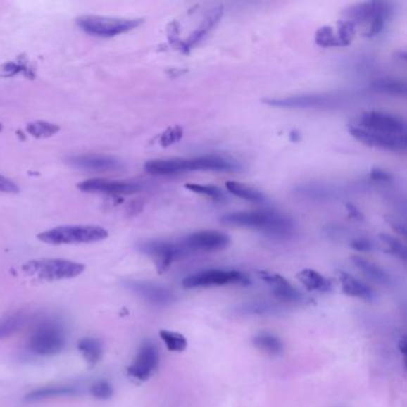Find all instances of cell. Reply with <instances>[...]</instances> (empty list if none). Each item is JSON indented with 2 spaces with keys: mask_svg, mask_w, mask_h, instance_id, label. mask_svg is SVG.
<instances>
[{
  "mask_svg": "<svg viewBox=\"0 0 407 407\" xmlns=\"http://www.w3.org/2000/svg\"><path fill=\"white\" fill-rule=\"evenodd\" d=\"M142 20L110 18V17L84 16L78 20L79 27L89 35L97 37H114L130 32L142 25Z\"/></svg>",
  "mask_w": 407,
  "mask_h": 407,
  "instance_id": "52a82bcc",
  "label": "cell"
},
{
  "mask_svg": "<svg viewBox=\"0 0 407 407\" xmlns=\"http://www.w3.org/2000/svg\"><path fill=\"white\" fill-rule=\"evenodd\" d=\"M357 127L391 135H405L406 132V122L403 118L376 110L361 115Z\"/></svg>",
  "mask_w": 407,
  "mask_h": 407,
  "instance_id": "8fae6325",
  "label": "cell"
},
{
  "mask_svg": "<svg viewBox=\"0 0 407 407\" xmlns=\"http://www.w3.org/2000/svg\"><path fill=\"white\" fill-rule=\"evenodd\" d=\"M22 269L27 276L44 281H60L78 277L85 270V265L67 259L44 258L29 261Z\"/></svg>",
  "mask_w": 407,
  "mask_h": 407,
  "instance_id": "277c9868",
  "label": "cell"
},
{
  "mask_svg": "<svg viewBox=\"0 0 407 407\" xmlns=\"http://www.w3.org/2000/svg\"><path fill=\"white\" fill-rule=\"evenodd\" d=\"M73 387H66V386H59V387H44L39 388L29 393L27 396V400H41L47 399V398H54V396H72L75 394Z\"/></svg>",
  "mask_w": 407,
  "mask_h": 407,
  "instance_id": "4316f807",
  "label": "cell"
},
{
  "mask_svg": "<svg viewBox=\"0 0 407 407\" xmlns=\"http://www.w3.org/2000/svg\"><path fill=\"white\" fill-rule=\"evenodd\" d=\"M299 281L311 292H329L332 289V283L329 278L312 269H305L298 274Z\"/></svg>",
  "mask_w": 407,
  "mask_h": 407,
  "instance_id": "7402d4cb",
  "label": "cell"
},
{
  "mask_svg": "<svg viewBox=\"0 0 407 407\" xmlns=\"http://www.w3.org/2000/svg\"><path fill=\"white\" fill-rule=\"evenodd\" d=\"M230 237L219 231H200L194 232L188 237H185L184 240H182V244L189 252L192 251H206V252H213V251H220L226 249L230 245Z\"/></svg>",
  "mask_w": 407,
  "mask_h": 407,
  "instance_id": "4fadbf2b",
  "label": "cell"
},
{
  "mask_svg": "<svg viewBox=\"0 0 407 407\" xmlns=\"http://www.w3.org/2000/svg\"><path fill=\"white\" fill-rule=\"evenodd\" d=\"M351 259H353V263L357 269H358L365 277L372 280V281H374L375 283L382 284V286L391 284V276H389L387 271L384 270V268H381L380 265H377V264L370 262V261L362 258V257H357V256H353Z\"/></svg>",
  "mask_w": 407,
  "mask_h": 407,
  "instance_id": "44dd1931",
  "label": "cell"
},
{
  "mask_svg": "<svg viewBox=\"0 0 407 407\" xmlns=\"http://www.w3.org/2000/svg\"><path fill=\"white\" fill-rule=\"evenodd\" d=\"M259 277L270 287L274 292L276 298L282 300V301L290 302V303H298V305H305L310 303V299L305 296L303 294L300 293L295 287L290 284L287 278L283 277L281 275L270 271H259Z\"/></svg>",
  "mask_w": 407,
  "mask_h": 407,
  "instance_id": "5bb4252c",
  "label": "cell"
},
{
  "mask_svg": "<svg viewBox=\"0 0 407 407\" xmlns=\"http://www.w3.org/2000/svg\"><path fill=\"white\" fill-rule=\"evenodd\" d=\"M140 250L149 257H152L159 273L168 270V266L173 264V261L182 258L183 256L189 253V251L185 249L182 242L173 243L166 240H149L140 244Z\"/></svg>",
  "mask_w": 407,
  "mask_h": 407,
  "instance_id": "9c48e42d",
  "label": "cell"
},
{
  "mask_svg": "<svg viewBox=\"0 0 407 407\" xmlns=\"http://www.w3.org/2000/svg\"><path fill=\"white\" fill-rule=\"evenodd\" d=\"M370 180L377 183H389L392 182V175L382 168H374L370 171Z\"/></svg>",
  "mask_w": 407,
  "mask_h": 407,
  "instance_id": "ab89813d",
  "label": "cell"
},
{
  "mask_svg": "<svg viewBox=\"0 0 407 407\" xmlns=\"http://www.w3.org/2000/svg\"><path fill=\"white\" fill-rule=\"evenodd\" d=\"M392 5L387 1H365L355 4L345 11V20L355 25H364L363 35L374 37L384 30L388 18L391 17Z\"/></svg>",
  "mask_w": 407,
  "mask_h": 407,
  "instance_id": "7a4b0ae2",
  "label": "cell"
},
{
  "mask_svg": "<svg viewBox=\"0 0 407 407\" xmlns=\"http://www.w3.org/2000/svg\"><path fill=\"white\" fill-rule=\"evenodd\" d=\"M346 211H348V214L351 219L355 220H362L363 219V215L362 213L358 211V208L355 207L353 204H346Z\"/></svg>",
  "mask_w": 407,
  "mask_h": 407,
  "instance_id": "b9f144b4",
  "label": "cell"
},
{
  "mask_svg": "<svg viewBox=\"0 0 407 407\" xmlns=\"http://www.w3.org/2000/svg\"><path fill=\"white\" fill-rule=\"evenodd\" d=\"M299 192H300L302 196L317 200V199H325L326 196L329 195L330 190L329 189H326L325 187H323V185L307 184L301 187Z\"/></svg>",
  "mask_w": 407,
  "mask_h": 407,
  "instance_id": "d590c367",
  "label": "cell"
},
{
  "mask_svg": "<svg viewBox=\"0 0 407 407\" xmlns=\"http://www.w3.org/2000/svg\"><path fill=\"white\" fill-rule=\"evenodd\" d=\"M128 288L137 294L140 298L153 305L165 306L171 303L175 300L171 290L156 283L145 282V281H132L128 283Z\"/></svg>",
  "mask_w": 407,
  "mask_h": 407,
  "instance_id": "2e32d148",
  "label": "cell"
},
{
  "mask_svg": "<svg viewBox=\"0 0 407 407\" xmlns=\"http://www.w3.org/2000/svg\"><path fill=\"white\" fill-rule=\"evenodd\" d=\"M78 188L85 192H101V194H109V195H132V194L140 192L142 185L137 182L96 178V180H84L78 185Z\"/></svg>",
  "mask_w": 407,
  "mask_h": 407,
  "instance_id": "9a60e30c",
  "label": "cell"
},
{
  "mask_svg": "<svg viewBox=\"0 0 407 407\" xmlns=\"http://www.w3.org/2000/svg\"><path fill=\"white\" fill-rule=\"evenodd\" d=\"M0 192H5V194H17V192H20V188H18L16 183L12 182L10 178L0 175Z\"/></svg>",
  "mask_w": 407,
  "mask_h": 407,
  "instance_id": "f35d334b",
  "label": "cell"
},
{
  "mask_svg": "<svg viewBox=\"0 0 407 407\" xmlns=\"http://www.w3.org/2000/svg\"><path fill=\"white\" fill-rule=\"evenodd\" d=\"M70 164L75 168L90 171H111L121 168V163L118 159L102 154H85L72 157L70 158Z\"/></svg>",
  "mask_w": 407,
  "mask_h": 407,
  "instance_id": "ac0fdd59",
  "label": "cell"
},
{
  "mask_svg": "<svg viewBox=\"0 0 407 407\" xmlns=\"http://www.w3.org/2000/svg\"><path fill=\"white\" fill-rule=\"evenodd\" d=\"M349 133L355 137L357 142L372 149L392 151V152H405L406 151V137L405 135H391L379 133L372 130H364L357 125H350Z\"/></svg>",
  "mask_w": 407,
  "mask_h": 407,
  "instance_id": "30bf717a",
  "label": "cell"
},
{
  "mask_svg": "<svg viewBox=\"0 0 407 407\" xmlns=\"http://www.w3.org/2000/svg\"><path fill=\"white\" fill-rule=\"evenodd\" d=\"M27 132L35 137H48L54 135L59 132L60 128L54 123H48V122L39 121L34 122L27 125Z\"/></svg>",
  "mask_w": 407,
  "mask_h": 407,
  "instance_id": "d6a6232c",
  "label": "cell"
},
{
  "mask_svg": "<svg viewBox=\"0 0 407 407\" xmlns=\"http://www.w3.org/2000/svg\"><path fill=\"white\" fill-rule=\"evenodd\" d=\"M400 350H401V353H405V349H406V342H405V338L401 339V343L399 344Z\"/></svg>",
  "mask_w": 407,
  "mask_h": 407,
  "instance_id": "7bdbcfd3",
  "label": "cell"
},
{
  "mask_svg": "<svg viewBox=\"0 0 407 407\" xmlns=\"http://www.w3.org/2000/svg\"><path fill=\"white\" fill-rule=\"evenodd\" d=\"M334 32L338 41V47H346L353 42V37L356 35V25L348 20H338Z\"/></svg>",
  "mask_w": 407,
  "mask_h": 407,
  "instance_id": "83f0119b",
  "label": "cell"
},
{
  "mask_svg": "<svg viewBox=\"0 0 407 407\" xmlns=\"http://www.w3.org/2000/svg\"><path fill=\"white\" fill-rule=\"evenodd\" d=\"M25 317L22 313L10 314L0 319V339L16 333L24 325Z\"/></svg>",
  "mask_w": 407,
  "mask_h": 407,
  "instance_id": "f1b7e54d",
  "label": "cell"
},
{
  "mask_svg": "<svg viewBox=\"0 0 407 407\" xmlns=\"http://www.w3.org/2000/svg\"><path fill=\"white\" fill-rule=\"evenodd\" d=\"M338 277L341 282L342 290L349 296L362 299L365 301H372L374 299V292L372 288L358 281L356 277H353V275L348 274L345 271H339Z\"/></svg>",
  "mask_w": 407,
  "mask_h": 407,
  "instance_id": "d6986e66",
  "label": "cell"
},
{
  "mask_svg": "<svg viewBox=\"0 0 407 407\" xmlns=\"http://www.w3.org/2000/svg\"><path fill=\"white\" fill-rule=\"evenodd\" d=\"M379 238H380L382 246L387 253L396 256V258L401 259L403 262L406 261V247L401 242L388 234H380Z\"/></svg>",
  "mask_w": 407,
  "mask_h": 407,
  "instance_id": "4dcf8cb0",
  "label": "cell"
},
{
  "mask_svg": "<svg viewBox=\"0 0 407 407\" xmlns=\"http://www.w3.org/2000/svg\"><path fill=\"white\" fill-rule=\"evenodd\" d=\"M183 135H184L183 128L180 127V125H173V127H170L168 130H165L164 133L161 134L159 142H161V146L168 147V146L175 145L177 142H180Z\"/></svg>",
  "mask_w": 407,
  "mask_h": 407,
  "instance_id": "e575fe53",
  "label": "cell"
},
{
  "mask_svg": "<svg viewBox=\"0 0 407 407\" xmlns=\"http://www.w3.org/2000/svg\"><path fill=\"white\" fill-rule=\"evenodd\" d=\"M223 15V5H215L214 8H211L208 11L207 15L204 17L202 22H201L199 27L192 32V35L189 36L188 39H185L184 42L182 44V49L183 51H190L195 47L196 44H200L201 41L206 37V36L212 32L216 24L219 23L221 17Z\"/></svg>",
  "mask_w": 407,
  "mask_h": 407,
  "instance_id": "e0dca14e",
  "label": "cell"
},
{
  "mask_svg": "<svg viewBox=\"0 0 407 407\" xmlns=\"http://www.w3.org/2000/svg\"><path fill=\"white\" fill-rule=\"evenodd\" d=\"M226 188H227L228 192H231L232 195L237 196L242 200L252 202V204H262L265 200L264 194H262L257 189L252 188L250 185L240 183V182H234V180L227 182Z\"/></svg>",
  "mask_w": 407,
  "mask_h": 407,
  "instance_id": "603a6c76",
  "label": "cell"
},
{
  "mask_svg": "<svg viewBox=\"0 0 407 407\" xmlns=\"http://www.w3.org/2000/svg\"><path fill=\"white\" fill-rule=\"evenodd\" d=\"M372 90L380 94H392V96H406V84L401 80L393 78L377 79L372 84Z\"/></svg>",
  "mask_w": 407,
  "mask_h": 407,
  "instance_id": "cb8c5ba5",
  "label": "cell"
},
{
  "mask_svg": "<svg viewBox=\"0 0 407 407\" xmlns=\"http://www.w3.org/2000/svg\"><path fill=\"white\" fill-rule=\"evenodd\" d=\"M314 39H315V44L320 47H338L336 32H334V27L331 25L319 27Z\"/></svg>",
  "mask_w": 407,
  "mask_h": 407,
  "instance_id": "1f68e13d",
  "label": "cell"
},
{
  "mask_svg": "<svg viewBox=\"0 0 407 407\" xmlns=\"http://www.w3.org/2000/svg\"><path fill=\"white\" fill-rule=\"evenodd\" d=\"M351 247L353 250L360 251V252H369L372 250L374 244L367 238H357L351 242Z\"/></svg>",
  "mask_w": 407,
  "mask_h": 407,
  "instance_id": "60d3db41",
  "label": "cell"
},
{
  "mask_svg": "<svg viewBox=\"0 0 407 407\" xmlns=\"http://www.w3.org/2000/svg\"><path fill=\"white\" fill-rule=\"evenodd\" d=\"M145 171L153 176H175L184 173L183 158L149 161L145 164Z\"/></svg>",
  "mask_w": 407,
  "mask_h": 407,
  "instance_id": "ffe728a7",
  "label": "cell"
},
{
  "mask_svg": "<svg viewBox=\"0 0 407 407\" xmlns=\"http://www.w3.org/2000/svg\"><path fill=\"white\" fill-rule=\"evenodd\" d=\"M263 103L280 109H338L346 103L342 94H295L289 97L266 98Z\"/></svg>",
  "mask_w": 407,
  "mask_h": 407,
  "instance_id": "5b68a950",
  "label": "cell"
},
{
  "mask_svg": "<svg viewBox=\"0 0 407 407\" xmlns=\"http://www.w3.org/2000/svg\"><path fill=\"white\" fill-rule=\"evenodd\" d=\"M65 345V333L61 326L54 321H42L36 326L29 338L27 346L30 351L39 356H51L60 353Z\"/></svg>",
  "mask_w": 407,
  "mask_h": 407,
  "instance_id": "8992f818",
  "label": "cell"
},
{
  "mask_svg": "<svg viewBox=\"0 0 407 407\" xmlns=\"http://www.w3.org/2000/svg\"><path fill=\"white\" fill-rule=\"evenodd\" d=\"M223 223L237 227L255 228L276 238H287L293 233V223L274 211H250L223 216Z\"/></svg>",
  "mask_w": 407,
  "mask_h": 407,
  "instance_id": "6da1fadb",
  "label": "cell"
},
{
  "mask_svg": "<svg viewBox=\"0 0 407 407\" xmlns=\"http://www.w3.org/2000/svg\"><path fill=\"white\" fill-rule=\"evenodd\" d=\"M159 364L157 346L152 342H145L140 346L133 364L128 368V374L134 380L146 381L156 372Z\"/></svg>",
  "mask_w": 407,
  "mask_h": 407,
  "instance_id": "7c38bea8",
  "label": "cell"
},
{
  "mask_svg": "<svg viewBox=\"0 0 407 407\" xmlns=\"http://www.w3.org/2000/svg\"><path fill=\"white\" fill-rule=\"evenodd\" d=\"M91 394L97 399H109L113 396V387L106 381H98L91 387Z\"/></svg>",
  "mask_w": 407,
  "mask_h": 407,
  "instance_id": "8d00e7d4",
  "label": "cell"
},
{
  "mask_svg": "<svg viewBox=\"0 0 407 407\" xmlns=\"http://www.w3.org/2000/svg\"><path fill=\"white\" fill-rule=\"evenodd\" d=\"M230 284H250V280L246 275L237 270H204L197 274L190 275L184 278L183 287L187 289L192 288H204V287L230 286Z\"/></svg>",
  "mask_w": 407,
  "mask_h": 407,
  "instance_id": "ba28073f",
  "label": "cell"
},
{
  "mask_svg": "<svg viewBox=\"0 0 407 407\" xmlns=\"http://www.w3.org/2000/svg\"><path fill=\"white\" fill-rule=\"evenodd\" d=\"M253 344L259 350H262V351L269 353V355H274V356L275 355H280L283 351L282 342L280 341V338L271 334V333H258L253 338Z\"/></svg>",
  "mask_w": 407,
  "mask_h": 407,
  "instance_id": "d4e9b609",
  "label": "cell"
},
{
  "mask_svg": "<svg viewBox=\"0 0 407 407\" xmlns=\"http://www.w3.org/2000/svg\"><path fill=\"white\" fill-rule=\"evenodd\" d=\"M245 313H252V314H268L274 313L275 307L271 305H268V303H251V305L246 306L245 308Z\"/></svg>",
  "mask_w": 407,
  "mask_h": 407,
  "instance_id": "74e56055",
  "label": "cell"
},
{
  "mask_svg": "<svg viewBox=\"0 0 407 407\" xmlns=\"http://www.w3.org/2000/svg\"><path fill=\"white\" fill-rule=\"evenodd\" d=\"M185 189H188L192 192L195 194H200V195L207 196L209 199L214 201H221L225 199V194L223 190L216 188L214 185H204V184H185Z\"/></svg>",
  "mask_w": 407,
  "mask_h": 407,
  "instance_id": "836d02e7",
  "label": "cell"
},
{
  "mask_svg": "<svg viewBox=\"0 0 407 407\" xmlns=\"http://www.w3.org/2000/svg\"><path fill=\"white\" fill-rule=\"evenodd\" d=\"M159 336H161V339L166 345V348L170 351H173V353H182L188 346V342L185 339V337L183 334H180V333L163 330L159 333Z\"/></svg>",
  "mask_w": 407,
  "mask_h": 407,
  "instance_id": "f546056e",
  "label": "cell"
},
{
  "mask_svg": "<svg viewBox=\"0 0 407 407\" xmlns=\"http://www.w3.org/2000/svg\"><path fill=\"white\" fill-rule=\"evenodd\" d=\"M79 351L91 365L97 364L102 357V344L94 338H84L79 342Z\"/></svg>",
  "mask_w": 407,
  "mask_h": 407,
  "instance_id": "484cf974",
  "label": "cell"
},
{
  "mask_svg": "<svg viewBox=\"0 0 407 407\" xmlns=\"http://www.w3.org/2000/svg\"><path fill=\"white\" fill-rule=\"evenodd\" d=\"M108 231L101 226L92 225H73L51 228L37 235L41 242L51 245H70V244H91L102 242L108 238Z\"/></svg>",
  "mask_w": 407,
  "mask_h": 407,
  "instance_id": "3957f363",
  "label": "cell"
}]
</instances>
